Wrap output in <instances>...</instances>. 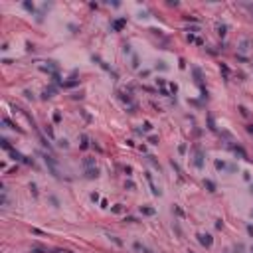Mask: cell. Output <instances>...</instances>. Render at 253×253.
<instances>
[{
    "label": "cell",
    "mask_w": 253,
    "mask_h": 253,
    "mask_svg": "<svg viewBox=\"0 0 253 253\" xmlns=\"http://www.w3.org/2000/svg\"><path fill=\"white\" fill-rule=\"evenodd\" d=\"M216 168H218V170H225V168H227V164H225L223 160H216Z\"/></svg>",
    "instance_id": "cell-20"
},
{
    "label": "cell",
    "mask_w": 253,
    "mask_h": 253,
    "mask_svg": "<svg viewBox=\"0 0 253 253\" xmlns=\"http://www.w3.org/2000/svg\"><path fill=\"white\" fill-rule=\"evenodd\" d=\"M148 141H150V144H158V136H150Z\"/></svg>",
    "instance_id": "cell-36"
},
{
    "label": "cell",
    "mask_w": 253,
    "mask_h": 253,
    "mask_svg": "<svg viewBox=\"0 0 253 253\" xmlns=\"http://www.w3.org/2000/svg\"><path fill=\"white\" fill-rule=\"evenodd\" d=\"M251 218H253V210H251Z\"/></svg>",
    "instance_id": "cell-47"
},
{
    "label": "cell",
    "mask_w": 253,
    "mask_h": 253,
    "mask_svg": "<svg viewBox=\"0 0 253 253\" xmlns=\"http://www.w3.org/2000/svg\"><path fill=\"white\" fill-rule=\"evenodd\" d=\"M144 131H152V125H150V123H144Z\"/></svg>",
    "instance_id": "cell-39"
},
{
    "label": "cell",
    "mask_w": 253,
    "mask_h": 253,
    "mask_svg": "<svg viewBox=\"0 0 253 253\" xmlns=\"http://www.w3.org/2000/svg\"><path fill=\"white\" fill-rule=\"evenodd\" d=\"M131 65L134 67V69L139 67V55H132V63H131Z\"/></svg>",
    "instance_id": "cell-28"
},
{
    "label": "cell",
    "mask_w": 253,
    "mask_h": 253,
    "mask_svg": "<svg viewBox=\"0 0 253 253\" xmlns=\"http://www.w3.org/2000/svg\"><path fill=\"white\" fill-rule=\"evenodd\" d=\"M247 131H249V132H253V125H249V127H247Z\"/></svg>",
    "instance_id": "cell-45"
},
{
    "label": "cell",
    "mask_w": 253,
    "mask_h": 253,
    "mask_svg": "<svg viewBox=\"0 0 253 253\" xmlns=\"http://www.w3.org/2000/svg\"><path fill=\"white\" fill-rule=\"evenodd\" d=\"M63 87H75V85H79V79H71V81H65V83H61Z\"/></svg>",
    "instance_id": "cell-17"
},
{
    "label": "cell",
    "mask_w": 253,
    "mask_h": 253,
    "mask_svg": "<svg viewBox=\"0 0 253 253\" xmlns=\"http://www.w3.org/2000/svg\"><path fill=\"white\" fill-rule=\"evenodd\" d=\"M247 233H249V235L253 237V225H247Z\"/></svg>",
    "instance_id": "cell-43"
},
{
    "label": "cell",
    "mask_w": 253,
    "mask_h": 253,
    "mask_svg": "<svg viewBox=\"0 0 253 253\" xmlns=\"http://www.w3.org/2000/svg\"><path fill=\"white\" fill-rule=\"evenodd\" d=\"M249 192H251V194H253V184H251V186H249Z\"/></svg>",
    "instance_id": "cell-46"
},
{
    "label": "cell",
    "mask_w": 253,
    "mask_h": 253,
    "mask_svg": "<svg viewBox=\"0 0 253 253\" xmlns=\"http://www.w3.org/2000/svg\"><path fill=\"white\" fill-rule=\"evenodd\" d=\"M97 176H99V168H97V166L85 170V178H89V180H93V178H97Z\"/></svg>",
    "instance_id": "cell-5"
},
{
    "label": "cell",
    "mask_w": 253,
    "mask_h": 253,
    "mask_svg": "<svg viewBox=\"0 0 253 253\" xmlns=\"http://www.w3.org/2000/svg\"><path fill=\"white\" fill-rule=\"evenodd\" d=\"M113 212H115V214H121V212H123V204H117V206H113Z\"/></svg>",
    "instance_id": "cell-27"
},
{
    "label": "cell",
    "mask_w": 253,
    "mask_h": 253,
    "mask_svg": "<svg viewBox=\"0 0 253 253\" xmlns=\"http://www.w3.org/2000/svg\"><path fill=\"white\" fill-rule=\"evenodd\" d=\"M0 146H2L4 150H8V152L12 150V146H10V141H8V139H4V136L0 139Z\"/></svg>",
    "instance_id": "cell-8"
},
{
    "label": "cell",
    "mask_w": 253,
    "mask_h": 253,
    "mask_svg": "<svg viewBox=\"0 0 253 253\" xmlns=\"http://www.w3.org/2000/svg\"><path fill=\"white\" fill-rule=\"evenodd\" d=\"M24 95H26V99L34 101V93H32V91H30V89H26V91H24Z\"/></svg>",
    "instance_id": "cell-25"
},
{
    "label": "cell",
    "mask_w": 253,
    "mask_h": 253,
    "mask_svg": "<svg viewBox=\"0 0 253 253\" xmlns=\"http://www.w3.org/2000/svg\"><path fill=\"white\" fill-rule=\"evenodd\" d=\"M54 121H55V123L61 121V115H59V111H55V113H54Z\"/></svg>",
    "instance_id": "cell-31"
},
{
    "label": "cell",
    "mask_w": 253,
    "mask_h": 253,
    "mask_svg": "<svg viewBox=\"0 0 253 253\" xmlns=\"http://www.w3.org/2000/svg\"><path fill=\"white\" fill-rule=\"evenodd\" d=\"M22 6H24V8H26L28 12H32V14L36 12V6H34V2H28V0H26V2H24Z\"/></svg>",
    "instance_id": "cell-14"
},
{
    "label": "cell",
    "mask_w": 253,
    "mask_h": 253,
    "mask_svg": "<svg viewBox=\"0 0 253 253\" xmlns=\"http://www.w3.org/2000/svg\"><path fill=\"white\" fill-rule=\"evenodd\" d=\"M249 45H251V42H249V40H243L241 44H239V50H241V52H245V50H249Z\"/></svg>",
    "instance_id": "cell-18"
},
{
    "label": "cell",
    "mask_w": 253,
    "mask_h": 253,
    "mask_svg": "<svg viewBox=\"0 0 253 253\" xmlns=\"http://www.w3.org/2000/svg\"><path fill=\"white\" fill-rule=\"evenodd\" d=\"M134 249H136V251H143V245H141V243L136 241V243H134Z\"/></svg>",
    "instance_id": "cell-40"
},
{
    "label": "cell",
    "mask_w": 253,
    "mask_h": 253,
    "mask_svg": "<svg viewBox=\"0 0 253 253\" xmlns=\"http://www.w3.org/2000/svg\"><path fill=\"white\" fill-rule=\"evenodd\" d=\"M2 123H4V125H6L8 129H16V125H14V123H12L8 117H4V119H2Z\"/></svg>",
    "instance_id": "cell-19"
},
{
    "label": "cell",
    "mask_w": 253,
    "mask_h": 253,
    "mask_svg": "<svg viewBox=\"0 0 253 253\" xmlns=\"http://www.w3.org/2000/svg\"><path fill=\"white\" fill-rule=\"evenodd\" d=\"M216 30H218V34H220V36H225V34H227V26H225V24H218V26H216Z\"/></svg>",
    "instance_id": "cell-11"
},
{
    "label": "cell",
    "mask_w": 253,
    "mask_h": 253,
    "mask_svg": "<svg viewBox=\"0 0 253 253\" xmlns=\"http://www.w3.org/2000/svg\"><path fill=\"white\" fill-rule=\"evenodd\" d=\"M233 152L239 154V156H241V158H245V160H249V158H247V154H245V150H243L241 146H233Z\"/></svg>",
    "instance_id": "cell-10"
},
{
    "label": "cell",
    "mask_w": 253,
    "mask_h": 253,
    "mask_svg": "<svg viewBox=\"0 0 253 253\" xmlns=\"http://www.w3.org/2000/svg\"><path fill=\"white\" fill-rule=\"evenodd\" d=\"M67 146H69V143H67L65 139H61V141H59V148H67Z\"/></svg>",
    "instance_id": "cell-29"
},
{
    "label": "cell",
    "mask_w": 253,
    "mask_h": 253,
    "mask_svg": "<svg viewBox=\"0 0 253 253\" xmlns=\"http://www.w3.org/2000/svg\"><path fill=\"white\" fill-rule=\"evenodd\" d=\"M50 202H52V204H54L55 208H59V200L55 198V196H50Z\"/></svg>",
    "instance_id": "cell-26"
},
{
    "label": "cell",
    "mask_w": 253,
    "mask_h": 253,
    "mask_svg": "<svg viewBox=\"0 0 253 253\" xmlns=\"http://www.w3.org/2000/svg\"><path fill=\"white\" fill-rule=\"evenodd\" d=\"M156 85H160V91H162V89H164V85H166V81L162 79V77H158V79H156Z\"/></svg>",
    "instance_id": "cell-24"
},
{
    "label": "cell",
    "mask_w": 253,
    "mask_h": 253,
    "mask_svg": "<svg viewBox=\"0 0 253 253\" xmlns=\"http://www.w3.org/2000/svg\"><path fill=\"white\" fill-rule=\"evenodd\" d=\"M91 200H93V202H99V194H97V192H93V194H91Z\"/></svg>",
    "instance_id": "cell-35"
},
{
    "label": "cell",
    "mask_w": 253,
    "mask_h": 253,
    "mask_svg": "<svg viewBox=\"0 0 253 253\" xmlns=\"http://www.w3.org/2000/svg\"><path fill=\"white\" fill-rule=\"evenodd\" d=\"M141 214H144V216H154L156 212H154V208H148V206H141Z\"/></svg>",
    "instance_id": "cell-9"
},
{
    "label": "cell",
    "mask_w": 253,
    "mask_h": 253,
    "mask_svg": "<svg viewBox=\"0 0 253 253\" xmlns=\"http://www.w3.org/2000/svg\"><path fill=\"white\" fill-rule=\"evenodd\" d=\"M146 158H148V162H150V164H152L154 168H158V170H160V164H158V160H156V156H152V154H148Z\"/></svg>",
    "instance_id": "cell-13"
},
{
    "label": "cell",
    "mask_w": 253,
    "mask_h": 253,
    "mask_svg": "<svg viewBox=\"0 0 253 253\" xmlns=\"http://www.w3.org/2000/svg\"><path fill=\"white\" fill-rule=\"evenodd\" d=\"M204 186L208 188V192H216V184L212 180H204Z\"/></svg>",
    "instance_id": "cell-15"
},
{
    "label": "cell",
    "mask_w": 253,
    "mask_h": 253,
    "mask_svg": "<svg viewBox=\"0 0 253 253\" xmlns=\"http://www.w3.org/2000/svg\"><path fill=\"white\" fill-rule=\"evenodd\" d=\"M83 166H85V170H87V168H95V158H85V160H83Z\"/></svg>",
    "instance_id": "cell-12"
},
{
    "label": "cell",
    "mask_w": 253,
    "mask_h": 253,
    "mask_svg": "<svg viewBox=\"0 0 253 253\" xmlns=\"http://www.w3.org/2000/svg\"><path fill=\"white\" fill-rule=\"evenodd\" d=\"M143 253H154V251H152V249H148V247H144V245H143Z\"/></svg>",
    "instance_id": "cell-44"
},
{
    "label": "cell",
    "mask_w": 253,
    "mask_h": 253,
    "mask_svg": "<svg viewBox=\"0 0 253 253\" xmlns=\"http://www.w3.org/2000/svg\"><path fill=\"white\" fill-rule=\"evenodd\" d=\"M45 132H48L50 139H54V131H52V127H45Z\"/></svg>",
    "instance_id": "cell-33"
},
{
    "label": "cell",
    "mask_w": 253,
    "mask_h": 253,
    "mask_svg": "<svg viewBox=\"0 0 253 253\" xmlns=\"http://www.w3.org/2000/svg\"><path fill=\"white\" fill-rule=\"evenodd\" d=\"M125 188H129V190H134V184H132V182H127V184H125Z\"/></svg>",
    "instance_id": "cell-41"
},
{
    "label": "cell",
    "mask_w": 253,
    "mask_h": 253,
    "mask_svg": "<svg viewBox=\"0 0 253 253\" xmlns=\"http://www.w3.org/2000/svg\"><path fill=\"white\" fill-rule=\"evenodd\" d=\"M235 253H243V245L239 243V245H235Z\"/></svg>",
    "instance_id": "cell-37"
},
{
    "label": "cell",
    "mask_w": 253,
    "mask_h": 253,
    "mask_svg": "<svg viewBox=\"0 0 253 253\" xmlns=\"http://www.w3.org/2000/svg\"><path fill=\"white\" fill-rule=\"evenodd\" d=\"M93 61H97V63H99V65L103 67V69H105V71H109V73H113V71H111V67L107 65V63H105V61H103V59H101L99 55H93ZM113 75H115V73H113Z\"/></svg>",
    "instance_id": "cell-6"
},
{
    "label": "cell",
    "mask_w": 253,
    "mask_h": 253,
    "mask_svg": "<svg viewBox=\"0 0 253 253\" xmlns=\"http://www.w3.org/2000/svg\"><path fill=\"white\" fill-rule=\"evenodd\" d=\"M79 146H81L83 150H85V148L89 146V139H87V134H81V144H79Z\"/></svg>",
    "instance_id": "cell-16"
},
{
    "label": "cell",
    "mask_w": 253,
    "mask_h": 253,
    "mask_svg": "<svg viewBox=\"0 0 253 253\" xmlns=\"http://www.w3.org/2000/svg\"><path fill=\"white\" fill-rule=\"evenodd\" d=\"M146 180H148V184H150V190H152V194H154V196H160V190H158V188L154 186L152 176H150V174H146Z\"/></svg>",
    "instance_id": "cell-7"
},
{
    "label": "cell",
    "mask_w": 253,
    "mask_h": 253,
    "mask_svg": "<svg viewBox=\"0 0 253 253\" xmlns=\"http://www.w3.org/2000/svg\"><path fill=\"white\" fill-rule=\"evenodd\" d=\"M192 71H194V75H196V79H198V81H202V71H200L198 67H194Z\"/></svg>",
    "instance_id": "cell-22"
},
{
    "label": "cell",
    "mask_w": 253,
    "mask_h": 253,
    "mask_svg": "<svg viewBox=\"0 0 253 253\" xmlns=\"http://www.w3.org/2000/svg\"><path fill=\"white\" fill-rule=\"evenodd\" d=\"M125 221H129V223H136V218H132V216H127V218H125Z\"/></svg>",
    "instance_id": "cell-30"
},
{
    "label": "cell",
    "mask_w": 253,
    "mask_h": 253,
    "mask_svg": "<svg viewBox=\"0 0 253 253\" xmlns=\"http://www.w3.org/2000/svg\"><path fill=\"white\" fill-rule=\"evenodd\" d=\"M125 174H127V176H131V174H132V168H131V166H125Z\"/></svg>",
    "instance_id": "cell-34"
},
{
    "label": "cell",
    "mask_w": 253,
    "mask_h": 253,
    "mask_svg": "<svg viewBox=\"0 0 253 253\" xmlns=\"http://www.w3.org/2000/svg\"><path fill=\"white\" fill-rule=\"evenodd\" d=\"M178 150H180V154H184V152H186V144H180V146H178Z\"/></svg>",
    "instance_id": "cell-38"
},
{
    "label": "cell",
    "mask_w": 253,
    "mask_h": 253,
    "mask_svg": "<svg viewBox=\"0 0 253 253\" xmlns=\"http://www.w3.org/2000/svg\"><path fill=\"white\" fill-rule=\"evenodd\" d=\"M198 241L202 243V245H204V247H212V245H214V237H212V235H210V233H198Z\"/></svg>",
    "instance_id": "cell-2"
},
{
    "label": "cell",
    "mask_w": 253,
    "mask_h": 253,
    "mask_svg": "<svg viewBox=\"0 0 253 253\" xmlns=\"http://www.w3.org/2000/svg\"><path fill=\"white\" fill-rule=\"evenodd\" d=\"M42 158H44L45 166H48V170H50V174L54 178H59V170H57V164H55L54 156H50V154H42Z\"/></svg>",
    "instance_id": "cell-1"
},
{
    "label": "cell",
    "mask_w": 253,
    "mask_h": 253,
    "mask_svg": "<svg viewBox=\"0 0 253 253\" xmlns=\"http://www.w3.org/2000/svg\"><path fill=\"white\" fill-rule=\"evenodd\" d=\"M30 192H32V196L36 198V196H38V186H36V184H30Z\"/></svg>",
    "instance_id": "cell-23"
},
{
    "label": "cell",
    "mask_w": 253,
    "mask_h": 253,
    "mask_svg": "<svg viewBox=\"0 0 253 253\" xmlns=\"http://www.w3.org/2000/svg\"><path fill=\"white\" fill-rule=\"evenodd\" d=\"M156 67H158V69H162V71H164V69H168V65H166L164 61H158V65H156Z\"/></svg>",
    "instance_id": "cell-32"
},
{
    "label": "cell",
    "mask_w": 253,
    "mask_h": 253,
    "mask_svg": "<svg viewBox=\"0 0 253 253\" xmlns=\"http://www.w3.org/2000/svg\"><path fill=\"white\" fill-rule=\"evenodd\" d=\"M221 225H223V221H221V220L216 221V227H218V230H221Z\"/></svg>",
    "instance_id": "cell-42"
},
{
    "label": "cell",
    "mask_w": 253,
    "mask_h": 253,
    "mask_svg": "<svg viewBox=\"0 0 253 253\" xmlns=\"http://www.w3.org/2000/svg\"><path fill=\"white\" fill-rule=\"evenodd\" d=\"M168 89H170L172 95H176V93H178V85H176V83H168Z\"/></svg>",
    "instance_id": "cell-21"
},
{
    "label": "cell",
    "mask_w": 253,
    "mask_h": 253,
    "mask_svg": "<svg viewBox=\"0 0 253 253\" xmlns=\"http://www.w3.org/2000/svg\"><path fill=\"white\" fill-rule=\"evenodd\" d=\"M125 24H127V18H119V20H115V22L111 24V28H113L115 32H121L123 28H125Z\"/></svg>",
    "instance_id": "cell-4"
},
{
    "label": "cell",
    "mask_w": 253,
    "mask_h": 253,
    "mask_svg": "<svg viewBox=\"0 0 253 253\" xmlns=\"http://www.w3.org/2000/svg\"><path fill=\"white\" fill-rule=\"evenodd\" d=\"M194 150H196V156H194V166L202 170V168H204V152L200 150L198 146H194Z\"/></svg>",
    "instance_id": "cell-3"
}]
</instances>
